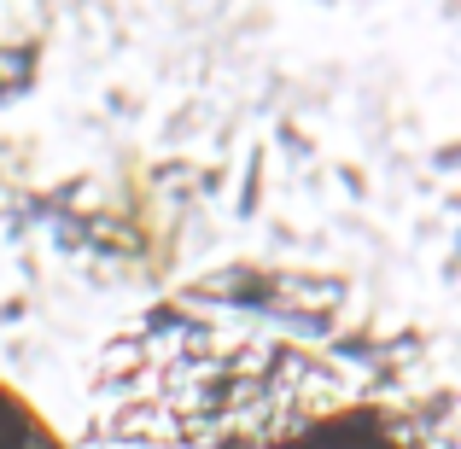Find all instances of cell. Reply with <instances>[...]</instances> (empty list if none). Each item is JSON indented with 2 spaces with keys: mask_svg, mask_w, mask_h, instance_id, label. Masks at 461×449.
<instances>
[{
  "mask_svg": "<svg viewBox=\"0 0 461 449\" xmlns=\"http://www.w3.org/2000/svg\"><path fill=\"white\" fill-rule=\"evenodd\" d=\"M82 449H456L450 391L392 356L246 315L147 327L112 356Z\"/></svg>",
  "mask_w": 461,
  "mask_h": 449,
  "instance_id": "6da1fadb",
  "label": "cell"
}]
</instances>
